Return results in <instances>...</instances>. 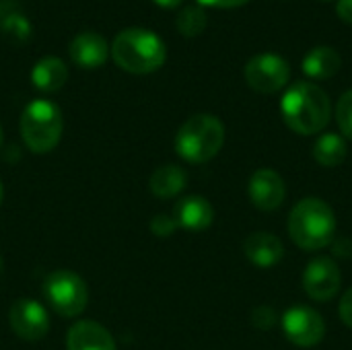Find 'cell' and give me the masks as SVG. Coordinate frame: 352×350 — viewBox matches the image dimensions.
<instances>
[{
  "label": "cell",
  "mask_w": 352,
  "mask_h": 350,
  "mask_svg": "<svg viewBox=\"0 0 352 350\" xmlns=\"http://www.w3.org/2000/svg\"><path fill=\"white\" fill-rule=\"evenodd\" d=\"M280 111L285 124L293 132L301 136H311L328 126L332 116V103L322 87L309 80H299L285 91Z\"/></svg>",
  "instance_id": "6da1fadb"
},
{
  "label": "cell",
  "mask_w": 352,
  "mask_h": 350,
  "mask_svg": "<svg viewBox=\"0 0 352 350\" xmlns=\"http://www.w3.org/2000/svg\"><path fill=\"white\" fill-rule=\"evenodd\" d=\"M287 227L297 248L305 252H318L334 241L336 217L330 204H326L324 200L303 198L293 206Z\"/></svg>",
  "instance_id": "7a4b0ae2"
},
{
  "label": "cell",
  "mask_w": 352,
  "mask_h": 350,
  "mask_svg": "<svg viewBox=\"0 0 352 350\" xmlns=\"http://www.w3.org/2000/svg\"><path fill=\"white\" fill-rule=\"evenodd\" d=\"M111 56L120 68L132 74H148L163 66L167 47L155 31L144 27H128L116 35Z\"/></svg>",
  "instance_id": "3957f363"
},
{
  "label": "cell",
  "mask_w": 352,
  "mask_h": 350,
  "mask_svg": "<svg viewBox=\"0 0 352 350\" xmlns=\"http://www.w3.org/2000/svg\"><path fill=\"white\" fill-rule=\"evenodd\" d=\"M225 144V126L217 116L198 113L188 118L175 136V151L188 163H206Z\"/></svg>",
  "instance_id": "277c9868"
},
{
  "label": "cell",
  "mask_w": 352,
  "mask_h": 350,
  "mask_svg": "<svg viewBox=\"0 0 352 350\" xmlns=\"http://www.w3.org/2000/svg\"><path fill=\"white\" fill-rule=\"evenodd\" d=\"M62 111L50 99H35L27 103V107L21 113V136L27 149L37 155L54 151L62 138Z\"/></svg>",
  "instance_id": "5b68a950"
},
{
  "label": "cell",
  "mask_w": 352,
  "mask_h": 350,
  "mask_svg": "<svg viewBox=\"0 0 352 350\" xmlns=\"http://www.w3.org/2000/svg\"><path fill=\"white\" fill-rule=\"evenodd\" d=\"M43 297L62 318H76L85 311L89 291L85 281L70 270H56L43 281Z\"/></svg>",
  "instance_id": "8992f818"
},
{
  "label": "cell",
  "mask_w": 352,
  "mask_h": 350,
  "mask_svg": "<svg viewBox=\"0 0 352 350\" xmlns=\"http://www.w3.org/2000/svg\"><path fill=\"white\" fill-rule=\"evenodd\" d=\"M291 64L278 54H260L245 64V80L258 93H276L287 87Z\"/></svg>",
  "instance_id": "52a82bcc"
},
{
  "label": "cell",
  "mask_w": 352,
  "mask_h": 350,
  "mask_svg": "<svg viewBox=\"0 0 352 350\" xmlns=\"http://www.w3.org/2000/svg\"><path fill=\"white\" fill-rule=\"evenodd\" d=\"M283 332L293 344L301 349H309L324 340L326 322L316 309L305 305H295L283 314Z\"/></svg>",
  "instance_id": "ba28073f"
},
{
  "label": "cell",
  "mask_w": 352,
  "mask_h": 350,
  "mask_svg": "<svg viewBox=\"0 0 352 350\" xmlns=\"http://www.w3.org/2000/svg\"><path fill=\"white\" fill-rule=\"evenodd\" d=\"M340 285H342V274L332 258L320 256L311 260L303 270V289L314 301L326 303L334 299Z\"/></svg>",
  "instance_id": "9c48e42d"
},
{
  "label": "cell",
  "mask_w": 352,
  "mask_h": 350,
  "mask_svg": "<svg viewBox=\"0 0 352 350\" xmlns=\"http://www.w3.org/2000/svg\"><path fill=\"white\" fill-rule=\"evenodd\" d=\"M8 320L12 332L23 340H41L50 330V316L45 307L27 297L12 303Z\"/></svg>",
  "instance_id": "30bf717a"
},
{
  "label": "cell",
  "mask_w": 352,
  "mask_h": 350,
  "mask_svg": "<svg viewBox=\"0 0 352 350\" xmlns=\"http://www.w3.org/2000/svg\"><path fill=\"white\" fill-rule=\"evenodd\" d=\"M248 194L256 208L276 210L285 202L287 186H285V179L274 169H258L250 177Z\"/></svg>",
  "instance_id": "8fae6325"
},
{
  "label": "cell",
  "mask_w": 352,
  "mask_h": 350,
  "mask_svg": "<svg viewBox=\"0 0 352 350\" xmlns=\"http://www.w3.org/2000/svg\"><path fill=\"white\" fill-rule=\"evenodd\" d=\"M173 219L177 227L192 231V233H200L212 225L214 210H212V204L204 196H186L177 200L173 208Z\"/></svg>",
  "instance_id": "7c38bea8"
},
{
  "label": "cell",
  "mask_w": 352,
  "mask_h": 350,
  "mask_svg": "<svg viewBox=\"0 0 352 350\" xmlns=\"http://www.w3.org/2000/svg\"><path fill=\"white\" fill-rule=\"evenodd\" d=\"M243 254L254 266L266 270V268H274L280 264L285 256V245L276 235L258 231V233L248 235V239L243 241Z\"/></svg>",
  "instance_id": "4fadbf2b"
},
{
  "label": "cell",
  "mask_w": 352,
  "mask_h": 350,
  "mask_svg": "<svg viewBox=\"0 0 352 350\" xmlns=\"http://www.w3.org/2000/svg\"><path fill=\"white\" fill-rule=\"evenodd\" d=\"M70 58L82 66V68H95L101 66L107 56H109V45L107 39L97 33V31H80L72 41H70Z\"/></svg>",
  "instance_id": "5bb4252c"
},
{
  "label": "cell",
  "mask_w": 352,
  "mask_h": 350,
  "mask_svg": "<svg viewBox=\"0 0 352 350\" xmlns=\"http://www.w3.org/2000/svg\"><path fill=\"white\" fill-rule=\"evenodd\" d=\"M68 350H116L113 336L97 322L82 320L74 324L66 338Z\"/></svg>",
  "instance_id": "9a60e30c"
},
{
  "label": "cell",
  "mask_w": 352,
  "mask_h": 350,
  "mask_svg": "<svg viewBox=\"0 0 352 350\" xmlns=\"http://www.w3.org/2000/svg\"><path fill=\"white\" fill-rule=\"evenodd\" d=\"M342 66V58L340 54L330 47V45H316L314 50H309L301 62L303 72L314 78V80H328L332 78Z\"/></svg>",
  "instance_id": "2e32d148"
},
{
  "label": "cell",
  "mask_w": 352,
  "mask_h": 350,
  "mask_svg": "<svg viewBox=\"0 0 352 350\" xmlns=\"http://www.w3.org/2000/svg\"><path fill=\"white\" fill-rule=\"evenodd\" d=\"M66 78H68V68L64 60L58 56H43L31 68V83L43 93H54L62 89Z\"/></svg>",
  "instance_id": "e0dca14e"
},
{
  "label": "cell",
  "mask_w": 352,
  "mask_h": 350,
  "mask_svg": "<svg viewBox=\"0 0 352 350\" xmlns=\"http://www.w3.org/2000/svg\"><path fill=\"white\" fill-rule=\"evenodd\" d=\"M186 182H188V175L186 171L179 167V165H161L153 171L151 179H148V186H151V192L157 196V198H175L184 188H186Z\"/></svg>",
  "instance_id": "ac0fdd59"
},
{
  "label": "cell",
  "mask_w": 352,
  "mask_h": 350,
  "mask_svg": "<svg viewBox=\"0 0 352 350\" xmlns=\"http://www.w3.org/2000/svg\"><path fill=\"white\" fill-rule=\"evenodd\" d=\"M346 140L336 132L322 134L314 144V157L324 167H338L346 159Z\"/></svg>",
  "instance_id": "d6986e66"
},
{
  "label": "cell",
  "mask_w": 352,
  "mask_h": 350,
  "mask_svg": "<svg viewBox=\"0 0 352 350\" xmlns=\"http://www.w3.org/2000/svg\"><path fill=\"white\" fill-rule=\"evenodd\" d=\"M206 23H208V17L202 6H186L177 14V29L188 37L200 35L206 29Z\"/></svg>",
  "instance_id": "ffe728a7"
},
{
  "label": "cell",
  "mask_w": 352,
  "mask_h": 350,
  "mask_svg": "<svg viewBox=\"0 0 352 350\" xmlns=\"http://www.w3.org/2000/svg\"><path fill=\"white\" fill-rule=\"evenodd\" d=\"M336 122H338V128L340 132L351 138L352 140V89L346 91L340 99H338V105H336Z\"/></svg>",
  "instance_id": "44dd1931"
},
{
  "label": "cell",
  "mask_w": 352,
  "mask_h": 350,
  "mask_svg": "<svg viewBox=\"0 0 352 350\" xmlns=\"http://www.w3.org/2000/svg\"><path fill=\"white\" fill-rule=\"evenodd\" d=\"M177 223L171 215H155L153 221H151V231L157 235V237H169L177 231Z\"/></svg>",
  "instance_id": "7402d4cb"
},
{
  "label": "cell",
  "mask_w": 352,
  "mask_h": 350,
  "mask_svg": "<svg viewBox=\"0 0 352 350\" xmlns=\"http://www.w3.org/2000/svg\"><path fill=\"white\" fill-rule=\"evenodd\" d=\"M252 324L260 330H270L274 324H276V311L272 307H256L254 314H252Z\"/></svg>",
  "instance_id": "603a6c76"
},
{
  "label": "cell",
  "mask_w": 352,
  "mask_h": 350,
  "mask_svg": "<svg viewBox=\"0 0 352 350\" xmlns=\"http://www.w3.org/2000/svg\"><path fill=\"white\" fill-rule=\"evenodd\" d=\"M338 311H340V320L352 330V287L342 295Z\"/></svg>",
  "instance_id": "cb8c5ba5"
},
{
  "label": "cell",
  "mask_w": 352,
  "mask_h": 350,
  "mask_svg": "<svg viewBox=\"0 0 352 350\" xmlns=\"http://www.w3.org/2000/svg\"><path fill=\"white\" fill-rule=\"evenodd\" d=\"M336 14L344 21L352 25V0H338L336 4Z\"/></svg>",
  "instance_id": "d4e9b609"
},
{
  "label": "cell",
  "mask_w": 352,
  "mask_h": 350,
  "mask_svg": "<svg viewBox=\"0 0 352 350\" xmlns=\"http://www.w3.org/2000/svg\"><path fill=\"white\" fill-rule=\"evenodd\" d=\"M204 6H217V8H235L245 4L248 0H198Z\"/></svg>",
  "instance_id": "484cf974"
},
{
  "label": "cell",
  "mask_w": 352,
  "mask_h": 350,
  "mask_svg": "<svg viewBox=\"0 0 352 350\" xmlns=\"http://www.w3.org/2000/svg\"><path fill=\"white\" fill-rule=\"evenodd\" d=\"M159 6H165V8H175V6H179L184 0H155Z\"/></svg>",
  "instance_id": "4316f807"
},
{
  "label": "cell",
  "mask_w": 352,
  "mask_h": 350,
  "mask_svg": "<svg viewBox=\"0 0 352 350\" xmlns=\"http://www.w3.org/2000/svg\"><path fill=\"white\" fill-rule=\"evenodd\" d=\"M2 198H4V188H2V182H0V204H2Z\"/></svg>",
  "instance_id": "83f0119b"
},
{
  "label": "cell",
  "mask_w": 352,
  "mask_h": 350,
  "mask_svg": "<svg viewBox=\"0 0 352 350\" xmlns=\"http://www.w3.org/2000/svg\"><path fill=\"white\" fill-rule=\"evenodd\" d=\"M2 270H4V266H2V258H0V276H2Z\"/></svg>",
  "instance_id": "f1b7e54d"
},
{
  "label": "cell",
  "mask_w": 352,
  "mask_h": 350,
  "mask_svg": "<svg viewBox=\"0 0 352 350\" xmlns=\"http://www.w3.org/2000/svg\"><path fill=\"white\" fill-rule=\"evenodd\" d=\"M0 144H2V126H0Z\"/></svg>",
  "instance_id": "f546056e"
}]
</instances>
